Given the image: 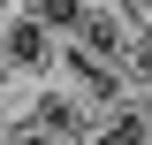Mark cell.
I'll return each instance as SVG.
<instances>
[{"label": "cell", "mask_w": 152, "mask_h": 145, "mask_svg": "<svg viewBox=\"0 0 152 145\" xmlns=\"http://www.w3.org/2000/svg\"><path fill=\"white\" fill-rule=\"evenodd\" d=\"M69 46L91 61H114V69H129V46H137V16L129 8H114V0H91L84 16L69 23Z\"/></svg>", "instance_id": "2"}, {"label": "cell", "mask_w": 152, "mask_h": 145, "mask_svg": "<svg viewBox=\"0 0 152 145\" xmlns=\"http://www.w3.org/2000/svg\"><path fill=\"white\" fill-rule=\"evenodd\" d=\"M84 145H152V122H145L137 99H122V107L91 115V138H84Z\"/></svg>", "instance_id": "3"}, {"label": "cell", "mask_w": 152, "mask_h": 145, "mask_svg": "<svg viewBox=\"0 0 152 145\" xmlns=\"http://www.w3.org/2000/svg\"><path fill=\"white\" fill-rule=\"evenodd\" d=\"M61 46H69V38L38 16L31 0H0V76H15V84H53L61 76Z\"/></svg>", "instance_id": "1"}, {"label": "cell", "mask_w": 152, "mask_h": 145, "mask_svg": "<svg viewBox=\"0 0 152 145\" xmlns=\"http://www.w3.org/2000/svg\"><path fill=\"white\" fill-rule=\"evenodd\" d=\"M129 76H137V84L152 76V16L137 23V46H129Z\"/></svg>", "instance_id": "4"}]
</instances>
